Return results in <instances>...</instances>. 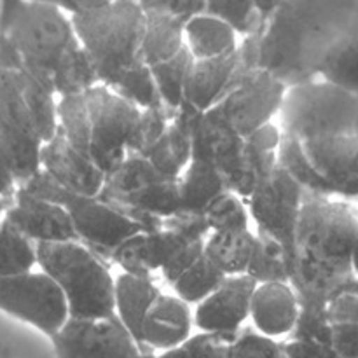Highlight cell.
Here are the masks:
<instances>
[{"label":"cell","mask_w":358,"mask_h":358,"mask_svg":"<svg viewBox=\"0 0 358 358\" xmlns=\"http://www.w3.org/2000/svg\"><path fill=\"white\" fill-rule=\"evenodd\" d=\"M358 28V0H280L259 28V66L290 86L317 77L325 52Z\"/></svg>","instance_id":"obj_1"},{"label":"cell","mask_w":358,"mask_h":358,"mask_svg":"<svg viewBox=\"0 0 358 358\" xmlns=\"http://www.w3.org/2000/svg\"><path fill=\"white\" fill-rule=\"evenodd\" d=\"M357 238L355 201L304 194L294 240L292 268L334 280L357 276Z\"/></svg>","instance_id":"obj_2"},{"label":"cell","mask_w":358,"mask_h":358,"mask_svg":"<svg viewBox=\"0 0 358 358\" xmlns=\"http://www.w3.org/2000/svg\"><path fill=\"white\" fill-rule=\"evenodd\" d=\"M37 268L63 294L69 318L114 315V278L96 252L79 240L37 243Z\"/></svg>","instance_id":"obj_3"},{"label":"cell","mask_w":358,"mask_h":358,"mask_svg":"<svg viewBox=\"0 0 358 358\" xmlns=\"http://www.w3.org/2000/svg\"><path fill=\"white\" fill-rule=\"evenodd\" d=\"M73 31L103 86L140 58L143 10L136 0H112L91 13L70 16Z\"/></svg>","instance_id":"obj_4"},{"label":"cell","mask_w":358,"mask_h":358,"mask_svg":"<svg viewBox=\"0 0 358 358\" xmlns=\"http://www.w3.org/2000/svg\"><path fill=\"white\" fill-rule=\"evenodd\" d=\"M283 135L303 140L358 133V93L315 79L287 86L278 110Z\"/></svg>","instance_id":"obj_5"},{"label":"cell","mask_w":358,"mask_h":358,"mask_svg":"<svg viewBox=\"0 0 358 358\" xmlns=\"http://www.w3.org/2000/svg\"><path fill=\"white\" fill-rule=\"evenodd\" d=\"M21 187L34 196L62 205L72 220L77 240L103 257H108L110 252L131 234L150 231L138 219L100 196H83L66 191L42 170L35 171Z\"/></svg>","instance_id":"obj_6"},{"label":"cell","mask_w":358,"mask_h":358,"mask_svg":"<svg viewBox=\"0 0 358 358\" xmlns=\"http://www.w3.org/2000/svg\"><path fill=\"white\" fill-rule=\"evenodd\" d=\"M31 73L51 86V76L66 52L79 44L70 16L59 7L23 0L3 34Z\"/></svg>","instance_id":"obj_7"},{"label":"cell","mask_w":358,"mask_h":358,"mask_svg":"<svg viewBox=\"0 0 358 358\" xmlns=\"http://www.w3.org/2000/svg\"><path fill=\"white\" fill-rule=\"evenodd\" d=\"M90 121V156L105 175L129 154L140 108L103 84L84 93Z\"/></svg>","instance_id":"obj_8"},{"label":"cell","mask_w":358,"mask_h":358,"mask_svg":"<svg viewBox=\"0 0 358 358\" xmlns=\"http://www.w3.org/2000/svg\"><path fill=\"white\" fill-rule=\"evenodd\" d=\"M0 311L51 338L69 318L62 290L41 269L0 276Z\"/></svg>","instance_id":"obj_9"},{"label":"cell","mask_w":358,"mask_h":358,"mask_svg":"<svg viewBox=\"0 0 358 358\" xmlns=\"http://www.w3.org/2000/svg\"><path fill=\"white\" fill-rule=\"evenodd\" d=\"M303 199V189L278 164L245 199L250 220H254L257 227V234L275 240L292 257Z\"/></svg>","instance_id":"obj_10"},{"label":"cell","mask_w":358,"mask_h":358,"mask_svg":"<svg viewBox=\"0 0 358 358\" xmlns=\"http://www.w3.org/2000/svg\"><path fill=\"white\" fill-rule=\"evenodd\" d=\"M285 91L287 84L262 66L238 70L219 107L231 128L245 136L278 115Z\"/></svg>","instance_id":"obj_11"},{"label":"cell","mask_w":358,"mask_h":358,"mask_svg":"<svg viewBox=\"0 0 358 358\" xmlns=\"http://www.w3.org/2000/svg\"><path fill=\"white\" fill-rule=\"evenodd\" d=\"M49 339L56 358H143V350L115 315L66 318Z\"/></svg>","instance_id":"obj_12"},{"label":"cell","mask_w":358,"mask_h":358,"mask_svg":"<svg viewBox=\"0 0 358 358\" xmlns=\"http://www.w3.org/2000/svg\"><path fill=\"white\" fill-rule=\"evenodd\" d=\"M0 142L9 154L17 185L41 170L42 138L9 70L0 66Z\"/></svg>","instance_id":"obj_13"},{"label":"cell","mask_w":358,"mask_h":358,"mask_svg":"<svg viewBox=\"0 0 358 358\" xmlns=\"http://www.w3.org/2000/svg\"><path fill=\"white\" fill-rule=\"evenodd\" d=\"M304 154L334 196L355 201L358 196V133L322 135L301 142Z\"/></svg>","instance_id":"obj_14"},{"label":"cell","mask_w":358,"mask_h":358,"mask_svg":"<svg viewBox=\"0 0 358 358\" xmlns=\"http://www.w3.org/2000/svg\"><path fill=\"white\" fill-rule=\"evenodd\" d=\"M257 283L248 275L226 276L212 294L194 304L192 324L198 331L234 336L243 329Z\"/></svg>","instance_id":"obj_15"},{"label":"cell","mask_w":358,"mask_h":358,"mask_svg":"<svg viewBox=\"0 0 358 358\" xmlns=\"http://www.w3.org/2000/svg\"><path fill=\"white\" fill-rule=\"evenodd\" d=\"M3 220L35 245L77 240L72 220L62 205L34 196L21 185L14 191Z\"/></svg>","instance_id":"obj_16"},{"label":"cell","mask_w":358,"mask_h":358,"mask_svg":"<svg viewBox=\"0 0 358 358\" xmlns=\"http://www.w3.org/2000/svg\"><path fill=\"white\" fill-rule=\"evenodd\" d=\"M41 170L73 194L100 196L105 184V171L86 156L77 150L59 131L49 140L42 142Z\"/></svg>","instance_id":"obj_17"},{"label":"cell","mask_w":358,"mask_h":358,"mask_svg":"<svg viewBox=\"0 0 358 358\" xmlns=\"http://www.w3.org/2000/svg\"><path fill=\"white\" fill-rule=\"evenodd\" d=\"M192 329L191 306L180 297L161 292L143 317L138 345L143 352H163L182 345Z\"/></svg>","instance_id":"obj_18"},{"label":"cell","mask_w":358,"mask_h":358,"mask_svg":"<svg viewBox=\"0 0 358 358\" xmlns=\"http://www.w3.org/2000/svg\"><path fill=\"white\" fill-rule=\"evenodd\" d=\"M243 136L231 128L219 103L201 112L191 133V159L213 164L226 175L240 157Z\"/></svg>","instance_id":"obj_19"},{"label":"cell","mask_w":358,"mask_h":358,"mask_svg":"<svg viewBox=\"0 0 358 358\" xmlns=\"http://www.w3.org/2000/svg\"><path fill=\"white\" fill-rule=\"evenodd\" d=\"M299 317V301L289 282L257 283L250 297L248 320L268 338L290 336Z\"/></svg>","instance_id":"obj_20"},{"label":"cell","mask_w":358,"mask_h":358,"mask_svg":"<svg viewBox=\"0 0 358 358\" xmlns=\"http://www.w3.org/2000/svg\"><path fill=\"white\" fill-rule=\"evenodd\" d=\"M238 72L236 51L217 58L194 59L185 83L184 101L205 112L215 107L229 91Z\"/></svg>","instance_id":"obj_21"},{"label":"cell","mask_w":358,"mask_h":358,"mask_svg":"<svg viewBox=\"0 0 358 358\" xmlns=\"http://www.w3.org/2000/svg\"><path fill=\"white\" fill-rule=\"evenodd\" d=\"M145 224L149 229L163 226L164 220L178 215L182 210L178 177H163L145 187L112 203Z\"/></svg>","instance_id":"obj_22"},{"label":"cell","mask_w":358,"mask_h":358,"mask_svg":"<svg viewBox=\"0 0 358 358\" xmlns=\"http://www.w3.org/2000/svg\"><path fill=\"white\" fill-rule=\"evenodd\" d=\"M184 44L194 59L226 56L236 51L238 31L222 17L203 10L184 21Z\"/></svg>","instance_id":"obj_23"},{"label":"cell","mask_w":358,"mask_h":358,"mask_svg":"<svg viewBox=\"0 0 358 358\" xmlns=\"http://www.w3.org/2000/svg\"><path fill=\"white\" fill-rule=\"evenodd\" d=\"M161 290L150 276L122 273L114 278V315L138 343L140 327L145 313Z\"/></svg>","instance_id":"obj_24"},{"label":"cell","mask_w":358,"mask_h":358,"mask_svg":"<svg viewBox=\"0 0 358 358\" xmlns=\"http://www.w3.org/2000/svg\"><path fill=\"white\" fill-rule=\"evenodd\" d=\"M180 185V213L203 215L206 206L224 191H229L226 177L213 164L191 159L178 177Z\"/></svg>","instance_id":"obj_25"},{"label":"cell","mask_w":358,"mask_h":358,"mask_svg":"<svg viewBox=\"0 0 358 358\" xmlns=\"http://www.w3.org/2000/svg\"><path fill=\"white\" fill-rule=\"evenodd\" d=\"M184 21L163 13H143L140 58L149 66L173 58L184 49Z\"/></svg>","instance_id":"obj_26"},{"label":"cell","mask_w":358,"mask_h":358,"mask_svg":"<svg viewBox=\"0 0 358 358\" xmlns=\"http://www.w3.org/2000/svg\"><path fill=\"white\" fill-rule=\"evenodd\" d=\"M257 234L250 229L210 233L205 240L203 254L226 276L245 275L254 252Z\"/></svg>","instance_id":"obj_27"},{"label":"cell","mask_w":358,"mask_h":358,"mask_svg":"<svg viewBox=\"0 0 358 358\" xmlns=\"http://www.w3.org/2000/svg\"><path fill=\"white\" fill-rule=\"evenodd\" d=\"M156 229L131 234L122 240L107 259L117 264L122 273L129 275L150 276L154 271H159L161 243Z\"/></svg>","instance_id":"obj_28"},{"label":"cell","mask_w":358,"mask_h":358,"mask_svg":"<svg viewBox=\"0 0 358 358\" xmlns=\"http://www.w3.org/2000/svg\"><path fill=\"white\" fill-rule=\"evenodd\" d=\"M163 177L164 175H161L145 156L129 152L114 170L105 175V184L100 192V198L108 203H115Z\"/></svg>","instance_id":"obj_29"},{"label":"cell","mask_w":358,"mask_h":358,"mask_svg":"<svg viewBox=\"0 0 358 358\" xmlns=\"http://www.w3.org/2000/svg\"><path fill=\"white\" fill-rule=\"evenodd\" d=\"M357 55L358 28H353L325 52L322 62L318 63L317 77L343 90L358 93Z\"/></svg>","instance_id":"obj_30"},{"label":"cell","mask_w":358,"mask_h":358,"mask_svg":"<svg viewBox=\"0 0 358 358\" xmlns=\"http://www.w3.org/2000/svg\"><path fill=\"white\" fill-rule=\"evenodd\" d=\"M96 84H100L96 69L80 44L66 52L51 76L52 91L58 98L83 94Z\"/></svg>","instance_id":"obj_31"},{"label":"cell","mask_w":358,"mask_h":358,"mask_svg":"<svg viewBox=\"0 0 358 358\" xmlns=\"http://www.w3.org/2000/svg\"><path fill=\"white\" fill-rule=\"evenodd\" d=\"M145 157L164 177H180L191 161V133L170 121L166 131L147 150Z\"/></svg>","instance_id":"obj_32"},{"label":"cell","mask_w":358,"mask_h":358,"mask_svg":"<svg viewBox=\"0 0 358 358\" xmlns=\"http://www.w3.org/2000/svg\"><path fill=\"white\" fill-rule=\"evenodd\" d=\"M276 164L297 182L306 196H329V198L334 196L331 185L318 175L313 164L310 163L299 140L283 135L278 152H276Z\"/></svg>","instance_id":"obj_33"},{"label":"cell","mask_w":358,"mask_h":358,"mask_svg":"<svg viewBox=\"0 0 358 358\" xmlns=\"http://www.w3.org/2000/svg\"><path fill=\"white\" fill-rule=\"evenodd\" d=\"M294 257L271 238L257 234L254 252L245 275L250 276L255 283L289 282Z\"/></svg>","instance_id":"obj_34"},{"label":"cell","mask_w":358,"mask_h":358,"mask_svg":"<svg viewBox=\"0 0 358 358\" xmlns=\"http://www.w3.org/2000/svg\"><path fill=\"white\" fill-rule=\"evenodd\" d=\"M192 62H194V58L184 45V49L178 51L173 58L150 66L161 103L170 110H177L184 103L185 83H187Z\"/></svg>","instance_id":"obj_35"},{"label":"cell","mask_w":358,"mask_h":358,"mask_svg":"<svg viewBox=\"0 0 358 358\" xmlns=\"http://www.w3.org/2000/svg\"><path fill=\"white\" fill-rule=\"evenodd\" d=\"M224 278L226 275L203 254L171 283V287L175 290V296L192 306L205 299L208 294H212L222 283Z\"/></svg>","instance_id":"obj_36"},{"label":"cell","mask_w":358,"mask_h":358,"mask_svg":"<svg viewBox=\"0 0 358 358\" xmlns=\"http://www.w3.org/2000/svg\"><path fill=\"white\" fill-rule=\"evenodd\" d=\"M107 87H110L119 96L124 98L126 101L135 105L140 110L163 105L159 93H157L156 83H154L152 72H150V66L143 63V59H138L129 69L119 73L117 79Z\"/></svg>","instance_id":"obj_37"},{"label":"cell","mask_w":358,"mask_h":358,"mask_svg":"<svg viewBox=\"0 0 358 358\" xmlns=\"http://www.w3.org/2000/svg\"><path fill=\"white\" fill-rule=\"evenodd\" d=\"M35 268V243L3 220L0 226V276L21 275Z\"/></svg>","instance_id":"obj_38"},{"label":"cell","mask_w":358,"mask_h":358,"mask_svg":"<svg viewBox=\"0 0 358 358\" xmlns=\"http://www.w3.org/2000/svg\"><path fill=\"white\" fill-rule=\"evenodd\" d=\"M56 114H58V131L77 150L90 156V121H87L84 93L58 98Z\"/></svg>","instance_id":"obj_39"},{"label":"cell","mask_w":358,"mask_h":358,"mask_svg":"<svg viewBox=\"0 0 358 358\" xmlns=\"http://www.w3.org/2000/svg\"><path fill=\"white\" fill-rule=\"evenodd\" d=\"M210 233H229V231L250 229V215H248L245 199L234 194L233 191H224L217 196L203 212Z\"/></svg>","instance_id":"obj_40"},{"label":"cell","mask_w":358,"mask_h":358,"mask_svg":"<svg viewBox=\"0 0 358 358\" xmlns=\"http://www.w3.org/2000/svg\"><path fill=\"white\" fill-rule=\"evenodd\" d=\"M171 115H173V110L166 108L164 105L142 108L138 119H136L135 131H133L131 143H129V152L145 156L147 150L166 131Z\"/></svg>","instance_id":"obj_41"},{"label":"cell","mask_w":358,"mask_h":358,"mask_svg":"<svg viewBox=\"0 0 358 358\" xmlns=\"http://www.w3.org/2000/svg\"><path fill=\"white\" fill-rule=\"evenodd\" d=\"M205 13L222 17L238 35L259 30V13L254 0H205Z\"/></svg>","instance_id":"obj_42"},{"label":"cell","mask_w":358,"mask_h":358,"mask_svg":"<svg viewBox=\"0 0 358 358\" xmlns=\"http://www.w3.org/2000/svg\"><path fill=\"white\" fill-rule=\"evenodd\" d=\"M231 358H289L278 339L268 338L255 329L240 331L231 343Z\"/></svg>","instance_id":"obj_43"},{"label":"cell","mask_w":358,"mask_h":358,"mask_svg":"<svg viewBox=\"0 0 358 358\" xmlns=\"http://www.w3.org/2000/svg\"><path fill=\"white\" fill-rule=\"evenodd\" d=\"M234 336L199 331L198 334L189 336L184 343L198 358H231V343Z\"/></svg>","instance_id":"obj_44"},{"label":"cell","mask_w":358,"mask_h":358,"mask_svg":"<svg viewBox=\"0 0 358 358\" xmlns=\"http://www.w3.org/2000/svg\"><path fill=\"white\" fill-rule=\"evenodd\" d=\"M143 13H163L185 21L205 10V0H136Z\"/></svg>","instance_id":"obj_45"},{"label":"cell","mask_w":358,"mask_h":358,"mask_svg":"<svg viewBox=\"0 0 358 358\" xmlns=\"http://www.w3.org/2000/svg\"><path fill=\"white\" fill-rule=\"evenodd\" d=\"M16 189L17 182L16 177H14V170L13 164H10L9 154L6 152L2 142H0V196L9 201Z\"/></svg>","instance_id":"obj_46"},{"label":"cell","mask_w":358,"mask_h":358,"mask_svg":"<svg viewBox=\"0 0 358 358\" xmlns=\"http://www.w3.org/2000/svg\"><path fill=\"white\" fill-rule=\"evenodd\" d=\"M110 2L112 0H62L59 9L65 10L69 16H73V14L91 13V10L100 9V7L107 6Z\"/></svg>","instance_id":"obj_47"},{"label":"cell","mask_w":358,"mask_h":358,"mask_svg":"<svg viewBox=\"0 0 358 358\" xmlns=\"http://www.w3.org/2000/svg\"><path fill=\"white\" fill-rule=\"evenodd\" d=\"M143 358H198L185 343L163 352H143Z\"/></svg>","instance_id":"obj_48"},{"label":"cell","mask_w":358,"mask_h":358,"mask_svg":"<svg viewBox=\"0 0 358 358\" xmlns=\"http://www.w3.org/2000/svg\"><path fill=\"white\" fill-rule=\"evenodd\" d=\"M23 0H0V34L7 30L10 20Z\"/></svg>","instance_id":"obj_49"},{"label":"cell","mask_w":358,"mask_h":358,"mask_svg":"<svg viewBox=\"0 0 358 358\" xmlns=\"http://www.w3.org/2000/svg\"><path fill=\"white\" fill-rule=\"evenodd\" d=\"M255 7H257L259 13V28L266 23L269 16H271L273 10L276 9V6L280 3V0H254Z\"/></svg>","instance_id":"obj_50"},{"label":"cell","mask_w":358,"mask_h":358,"mask_svg":"<svg viewBox=\"0 0 358 358\" xmlns=\"http://www.w3.org/2000/svg\"><path fill=\"white\" fill-rule=\"evenodd\" d=\"M6 208H7V199H3L2 196H0V226H2L3 217H6Z\"/></svg>","instance_id":"obj_51"},{"label":"cell","mask_w":358,"mask_h":358,"mask_svg":"<svg viewBox=\"0 0 358 358\" xmlns=\"http://www.w3.org/2000/svg\"><path fill=\"white\" fill-rule=\"evenodd\" d=\"M38 2H45V3H51V6L59 7V3H62V0H38Z\"/></svg>","instance_id":"obj_52"},{"label":"cell","mask_w":358,"mask_h":358,"mask_svg":"<svg viewBox=\"0 0 358 358\" xmlns=\"http://www.w3.org/2000/svg\"><path fill=\"white\" fill-rule=\"evenodd\" d=\"M0 358H10L9 352L6 348H2V346H0Z\"/></svg>","instance_id":"obj_53"}]
</instances>
